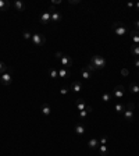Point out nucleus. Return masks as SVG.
<instances>
[{"label":"nucleus","instance_id":"31","mask_svg":"<svg viewBox=\"0 0 139 156\" xmlns=\"http://www.w3.org/2000/svg\"><path fill=\"white\" fill-rule=\"evenodd\" d=\"M68 91H70V88H67V86H63V88L60 89V93H61V95H67V93H68Z\"/></svg>","mask_w":139,"mask_h":156},{"label":"nucleus","instance_id":"24","mask_svg":"<svg viewBox=\"0 0 139 156\" xmlns=\"http://www.w3.org/2000/svg\"><path fill=\"white\" fill-rule=\"evenodd\" d=\"M97 149H99V153H100L102 156H106L107 153H109V148H107V145H99Z\"/></svg>","mask_w":139,"mask_h":156},{"label":"nucleus","instance_id":"8","mask_svg":"<svg viewBox=\"0 0 139 156\" xmlns=\"http://www.w3.org/2000/svg\"><path fill=\"white\" fill-rule=\"evenodd\" d=\"M40 22L42 24H49V22H52V13L50 11H45L40 14Z\"/></svg>","mask_w":139,"mask_h":156},{"label":"nucleus","instance_id":"10","mask_svg":"<svg viewBox=\"0 0 139 156\" xmlns=\"http://www.w3.org/2000/svg\"><path fill=\"white\" fill-rule=\"evenodd\" d=\"M59 77H60V78H70V77H71L70 68H65V67H60V68H59Z\"/></svg>","mask_w":139,"mask_h":156},{"label":"nucleus","instance_id":"6","mask_svg":"<svg viewBox=\"0 0 139 156\" xmlns=\"http://www.w3.org/2000/svg\"><path fill=\"white\" fill-rule=\"evenodd\" d=\"M0 82L3 84V85H10L11 82H13V76H11V68L6 71L4 74H1L0 76Z\"/></svg>","mask_w":139,"mask_h":156},{"label":"nucleus","instance_id":"26","mask_svg":"<svg viewBox=\"0 0 139 156\" xmlns=\"http://www.w3.org/2000/svg\"><path fill=\"white\" fill-rule=\"evenodd\" d=\"M102 99H103V102H110L113 99V95H111V92H104L102 95Z\"/></svg>","mask_w":139,"mask_h":156},{"label":"nucleus","instance_id":"39","mask_svg":"<svg viewBox=\"0 0 139 156\" xmlns=\"http://www.w3.org/2000/svg\"><path fill=\"white\" fill-rule=\"evenodd\" d=\"M135 9L139 11V1H138V3H135Z\"/></svg>","mask_w":139,"mask_h":156},{"label":"nucleus","instance_id":"29","mask_svg":"<svg viewBox=\"0 0 139 156\" xmlns=\"http://www.w3.org/2000/svg\"><path fill=\"white\" fill-rule=\"evenodd\" d=\"M107 142H109V138H107V137H100L99 145H107Z\"/></svg>","mask_w":139,"mask_h":156},{"label":"nucleus","instance_id":"13","mask_svg":"<svg viewBox=\"0 0 139 156\" xmlns=\"http://www.w3.org/2000/svg\"><path fill=\"white\" fill-rule=\"evenodd\" d=\"M129 36L132 39L134 45H139V31H136V29L131 31V32H129Z\"/></svg>","mask_w":139,"mask_h":156},{"label":"nucleus","instance_id":"4","mask_svg":"<svg viewBox=\"0 0 139 156\" xmlns=\"http://www.w3.org/2000/svg\"><path fill=\"white\" fill-rule=\"evenodd\" d=\"M111 95L114 99H117V100H121L124 98V95H125V86L123 85H117L114 86V89L111 91Z\"/></svg>","mask_w":139,"mask_h":156},{"label":"nucleus","instance_id":"28","mask_svg":"<svg viewBox=\"0 0 139 156\" xmlns=\"http://www.w3.org/2000/svg\"><path fill=\"white\" fill-rule=\"evenodd\" d=\"M9 68H10V67H7V66L3 63V61H0V76H1V74H4V73L9 70Z\"/></svg>","mask_w":139,"mask_h":156},{"label":"nucleus","instance_id":"9","mask_svg":"<svg viewBox=\"0 0 139 156\" xmlns=\"http://www.w3.org/2000/svg\"><path fill=\"white\" fill-rule=\"evenodd\" d=\"M70 89L75 93H79L82 91V84H81V81H74L71 85H70Z\"/></svg>","mask_w":139,"mask_h":156},{"label":"nucleus","instance_id":"27","mask_svg":"<svg viewBox=\"0 0 139 156\" xmlns=\"http://www.w3.org/2000/svg\"><path fill=\"white\" fill-rule=\"evenodd\" d=\"M22 38L25 39V41H31L32 39V33L29 32V31H24L22 32Z\"/></svg>","mask_w":139,"mask_h":156},{"label":"nucleus","instance_id":"37","mask_svg":"<svg viewBox=\"0 0 139 156\" xmlns=\"http://www.w3.org/2000/svg\"><path fill=\"white\" fill-rule=\"evenodd\" d=\"M127 7H128V9H132V7H135V3H127Z\"/></svg>","mask_w":139,"mask_h":156},{"label":"nucleus","instance_id":"2","mask_svg":"<svg viewBox=\"0 0 139 156\" xmlns=\"http://www.w3.org/2000/svg\"><path fill=\"white\" fill-rule=\"evenodd\" d=\"M113 31H114V33H117L118 36H124L125 33H129L128 32V28L124 25L123 22H114L111 25Z\"/></svg>","mask_w":139,"mask_h":156},{"label":"nucleus","instance_id":"30","mask_svg":"<svg viewBox=\"0 0 139 156\" xmlns=\"http://www.w3.org/2000/svg\"><path fill=\"white\" fill-rule=\"evenodd\" d=\"M85 68L88 71H91V73H95V71H96V68H95V66H92L91 63H88V64L85 66Z\"/></svg>","mask_w":139,"mask_h":156},{"label":"nucleus","instance_id":"35","mask_svg":"<svg viewBox=\"0 0 139 156\" xmlns=\"http://www.w3.org/2000/svg\"><path fill=\"white\" fill-rule=\"evenodd\" d=\"M134 64H135V67H138V68H139V57H136V59H135Z\"/></svg>","mask_w":139,"mask_h":156},{"label":"nucleus","instance_id":"36","mask_svg":"<svg viewBox=\"0 0 139 156\" xmlns=\"http://www.w3.org/2000/svg\"><path fill=\"white\" fill-rule=\"evenodd\" d=\"M134 24H135V28H136V31H139V20H136Z\"/></svg>","mask_w":139,"mask_h":156},{"label":"nucleus","instance_id":"5","mask_svg":"<svg viewBox=\"0 0 139 156\" xmlns=\"http://www.w3.org/2000/svg\"><path fill=\"white\" fill-rule=\"evenodd\" d=\"M31 42L33 45H36V46H43L45 43H46V38L43 36L42 33H32V39H31Z\"/></svg>","mask_w":139,"mask_h":156},{"label":"nucleus","instance_id":"20","mask_svg":"<svg viewBox=\"0 0 139 156\" xmlns=\"http://www.w3.org/2000/svg\"><path fill=\"white\" fill-rule=\"evenodd\" d=\"M10 7V1L9 0H0V11H7Z\"/></svg>","mask_w":139,"mask_h":156},{"label":"nucleus","instance_id":"17","mask_svg":"<svg viewBox=\"0 0 139 156\" xmlns=\"http://www.w3.org/2000/svg\"><path fill=\"white\" fill-rule=\"evenodd\" d=\"M88 146H89L91 149H96V148H99V140H97V138H91L89 142H88Z\"/></svg>","mask_w":139,"mask_h":156},{"label":"nucleus","instance_id":"38","mask_svg":"<svg viewBox=\"0 0 139 156\" xmlns=\"http://www.w3.org/2000/svg\"><path fill=\"white\" fill-rule=\"evenodd\" d=\"M70 3H71V4H78L79 1H77V0H72V1H70Z\"/></svg>","mask_w":139,"mask_h":156},{"label":"nucleus","instance_id":"33","mask_svg":"<svg viewBox=\"0 0 139 156\" xmlns=\"http://www.w3.org/2000/svg\"><path fill=\"white\" fill-rule=\"evenodd\" d=\"M128 74H129V70H128V68H123V70H121V76L127 77Z\"/></svg>","mask_w":139,"mask_h":156},{"label":"nucleus","instance_id":"3","mask_svg":"<svg viewBox=\"0 0 139 156\" xmlns=\"http://www.w3.org/2000/svg\"><path fill=\"white\" fill-rule=\"evenodd\" d=\"M134 109H135V105L132 102L128 103V106L125 108L124 110V118H125V121H134Z\"/></svg>","mask_w":139,"mask_h":156},{"label":"nucleus","instance_id":"21","mask_svg":"<svg viewBox=\"0 0 139 156\" xmlns=\"http://www.w3.org/2000/svg\"><path fill=\"white\" fill-rule=\"evenodd\" d=\"M81 77H82L84 80H91L92 73H91V71H88V70L85 68V67H84V68L81 70Z\"/></svg>","mask_w":139,"mask_h":156},{"label":"nucleus","instance_id":"12","mask_svg":"<svg viewBox=\"0 0 139 156\" xmlns=\"http://www.w3.org/2000/svg\"><path fill=\"white\" fill-rule=\"evenodd\" d=\"M85 132H86V127L82 123L75 125V134H77V135H84Z\"/></svg>","mask_w":139,"mask_h":156},{"label":"nucleus","instance_id":"23","mask_svg":"<svg viewBox=\"0 0 139 156\" xmlns=\"http://www.w3.org/2000/svg\"><path fill=\"white\" fill-rule=\"evenodd\" d=\"M49 76L52 80H57L59 78V70H56V68H49Z\"/></svg>","mask_w":139,"mask_h":156},{"label":"nucleus","instance_id":"11","mask_svg":"<svg viewBox=\"0 0 139 156\" xmlns=\"http://www.w3.org/2000/svg\"><path fill=\"white\" fill-rule=\"evenodd\" d=\"M75 106H77V109L81 112V110H85V109L88 108V103H86L84 99H77V100H75Z\"/></svg>","mask_w":139,"mask_h":156},{"label":"nucleus","instance_id":"18","mask_svg":"<svg viewBox=\"0 0 139 156\" xmlns=\"http://www.w3.org/2000/svg\"><path fill=\"white\" fill-rule=\"evenodd\" d=\"M61 14L59 11H52V22H60L61 21Z\"/></svg>","mask_w":139,"mask_h":156},{"label":"nucleus","instance_id":"25","mask_svg":"<svg viewBox=\"0 0 139 156\" xmlns=\"http://www.w3.org/2000/svg\"><path fill=\"white\" fill-rule=\"evenodd\" d=\"M131 53L135 57H139V45H132L131 46Z\"/></svg>","mask_w":139,"mask_h":156},{"label":"nucleus","instance_id":"16","mask_svg":"<svg viewBox=\"0 0 139 156\" xmlns=\"http://www.w3.org/2000/svg\"><path fill=\"white\" fill-rule=\"evenodd\" d=\"M124 110H125V105H124V103L118 102V103H116V105H114V112H116V113L123 114Z\"/></svg>","mask_w":139,"mask_h":156},{"label":"nucleus","instance_id":"1","mask_svg":"<svg viewBox=\"0 0 139 156\" xmlns=\"http://www.w3.org/2000/svg\"><path fill=\"white\" fill-rule=\"evenodd\" d=\"M91 64L95 66V68H96V70L104 68V67H106V59H104L103 56H99V54H96V56H93V57H92Z\"/></svg>","mask_w":139,"mask_h":156},{"label":"nucleus","instance_id":"19","mask_svg":"<svg viewBox=\"0 0 139 156\" xmlns=\"http://www.w3.org/2000/svg\"><path fill=\"white\" fill-rule=\"evenodd\" d=\"M14 7L17 9V11H24L25 10V3L21 0H17V1H14Z\"/></svg>","mask_w":139,"mask_h":156},{"label":"nucleus","instance_id":"40","mask_svg":"<svg viewBox=\"0 0 139 156\" xmlns=\"http://www.w3.org/2000/svg\"><path fill=\"white\" fill-rule=\"evenodd\" d=\"M138 76H139V73H138Z\"/></svg>","mask_w":139,"mask_h":156},{"label":"nucleus","instance_id":"7","mask_svg":"<svg viewBox=\"0 0 139 156\" xmlns=\"http://www.w3.org/2000/svg\"><path fill=\"white\" fill-rule=\"evenodd\" d=\"M60 64H61V67L70 68V67L72 66V59H71L70 56H67V54H63L61 59H60Z\"/></svg>","mask_w":139,"mask_h":156},{"label":"nucleus","instance_id":"14","mask_svg":"<svg viewBox=\"0 0 139 156\" xmlns=\"http://www.w3.org/2000/svg\"><path fill=\"white\" fill-rule=\"evenodd\" d=\"M92 110H93V109H92V106H89V105H88V108H86L85 110H81L78 116H79V118H82V120H85V118L88 117V114L91 113Z\"/></svg>","mask_w":139,"mask_h":156},{"label":"nucleus","instance_id":"34","mask_svg":"<svg viewBox=\"0 0 139 156\" xmlns=\"http://www.w3.org/2000/svg\"><path fill=\"white\" fill-rule=\"evenodd\" d=\"M54 4H61V0H53V1H52V6H54Z\"/></svg>","mask_w":139,"mask_h":156},{"label":"nucleus","instance_id":"32","mask_svg":"<svg viewBox=\"0 0 139 156\" xmlns=\"http://www.w3.org/2000/svg\"><path fill=\"white\" fill-rule=\"evenodd\" d=\"M63 54H64V53H61V52H56V53H54V59L60 61V59H61V56H63Z\"/></svg>","mask_w":139,"mask_h":156},{"label":"nucleus","instance_id":"22","mask_svg":"<svg viewBox=\"0 0 139 156\" xmlns=\"http://www.w3.org/2000/svg\"><path fill=\"white\" fill-rule=\"evenodd\" d=\"M129 92H131V93H139V85L138 84H136V82H131V85H129Z\"/></svg>","mask_w":139,"mask_h":156},{"label":"nucleus","instance_id":"15","mask_svg":"<svg viewBox=\"0 0 139 156\" xmlns=\"http://www.w3.org/2000/svg\"><path fill=\"white\" fill-rule=\"evenodd\" d=\"M40 112H42V114L45 117H48V116H50V113H52V109H50V106H49L48 103H43Z\"/></svg>","mask_w":139,"mask_h":156}]
</instances>
